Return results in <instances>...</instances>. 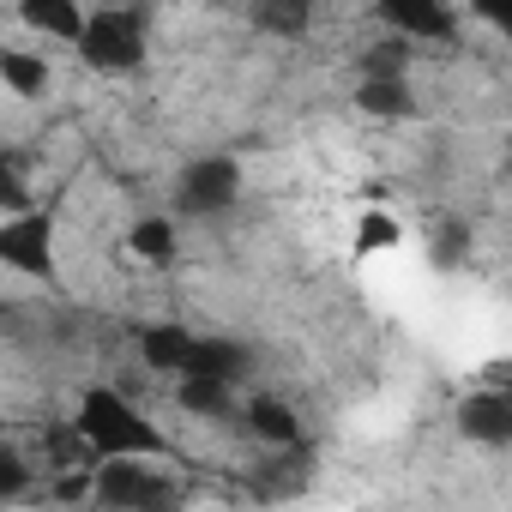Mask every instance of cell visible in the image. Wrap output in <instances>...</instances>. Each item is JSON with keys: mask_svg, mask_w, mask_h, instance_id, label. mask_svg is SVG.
<instances>
[{"mask_svg": "<svg viewBox=\"0 0 512 512\" xmlns=\"http://www.w3.org/2000/svg\"><path fill=\"white\" fill-rule=\"evenodd\" d=\"M356 247H362V253H386V247H398V223H392L386 211H368L362 229H356Z\"/></svg>", "mask_w": 512, "mask_h": 512, "instance_id": "d6986e66", "label": "cell"}, {"mask_svg": "<svg viewBox=\"0 0 512 512\" xmlns=\"http://www.w3.org/2000/svg\"><path fill=\"white\" fill-rule=\"evenodd\" d=\"M380 19L404 37V43H446L458 31V13L440 7V0H386Z\"/></svg>", "mask_w": 512, "mask_h": 512, "instance_id": "8992f818", "label": "cell"}, {"mask_svg": "<svg viewBox=\"0 0 512 512\" xmlns=\"http://www.w3.org/2000/svg\"><path fill=\"white\" fill-rule=\"evenodd\" d=\"M73 434L85 440V452L97 458H157L169 440L157 434V422L115 386H85L79 410H73Z\"/></svg>", "mask_w": 512, "mask_h": 512, "instance_id": "6da1fadb", "label": "cell"}, {"mask_svg": "<svg viewBox=\"0 0 512 512\" xmlns=\"http://www.w3.org/2000/svg\"><path fill=\"white\" fill-rule=\"evenodd\" d=\"M241 422H247L253 440H266L272 452H296V446H308V440H302V416H296L284 398H272V392H253V398L241 404Z\"/></svg>", "mask_w": 512, "mask_h": 512, "instance_id": "52a82bcc", "label": "cell"}, {"mask_svg": "<svg viewBox=\"0 0 512 512\" xmlns=\"http://www.w3.org/2000/svg\"><path fill=\"white\" fill-rule=\"evenodd\" d=\"M241 199V163L211 151V157H193L175 181V211L181 217H217Z\"/></svg>", "mask_w": 512, "mask_h": 512, "instance_id": "277c9868", "label": "cell"}, {"mask_svg": "<svg viewBox=\"0 0 512 512\" xmlns=\"http://www.w3.org/2000/svg\"><path fill=\"white\" fill-rule=\"evenodd\" d=\"M0 308H7V302H0Z\"/></svg>", "mask_w": 512, "mask_h": 512, "instance_id": "603a6c76", "label": "cell"}, {"mask_svg": "<svg viewBox=\"0 0 512 512\" xmlns=\"http://www.w3.org/2000/svg\"><path fill=\"white\" fill-rule=\"evenodd\" d=\"M193 338H199V332H187V326H145L139 356H145V368H157V374H187Z\"/></svg>", "mask_w": 512, "mask_h": 512, "instance_id": "9c48e42d", "label": "cell"}, {"mask_svg": "<svg viewBox=\"0 0 512 512\" xmlns=\"http://www.w3.org/2000/svg\"><path fill=\"white\" fill-rule=\"evenodd\" d=\"M278 458H284V464H266V470H260V494H266V500H290V494H302V476H308V464H314L308 446L278 452Z\"/></svg>", "mask_w": 512, "mask_h": 512, "instance_id": "5bb4252c", "label": "cell"}, {"mask_svg": "<svg viewBox=\"0 0 512 512\" xmlns=\"http://www.w3.org/2000/svg\"><path fill=\"white\" fill-rule=\"evenodd\" d=\"M253 19H260L266 31H302L308 25V7H260Z\"/></svg>", "mask_w": 512, "mask_h": 512, "instance_id": "44dd1931", "label": "cell"}, {"mask_svg": "<svg viewBox=\"0 0 512 512\" xmlns=\"http://www.w3.org/2000/svg\"><path fill=\"white\" fill-rule=\"evenodd\" d=\"M91 494V476L85 470H61L55 476V500H85Z\"/></svg>", "mask_w": 512, "mask_h": 512, "instance_id": "7402d4cb", "label": "cell"}, {"mask_svg": "<svg viewBox=\"0 0 512 512\" xmlns=\"http://www.w3.org/2000/svg\"><path fill=\"white\" fill-rule=\"evenodd\" d=\"M404 73H410V43H374L362 55V79H398L404 85Z\"/></svg>", "mask_w": 512, "mask_h": 512, "instance_id": "2e32d148", "label": "cell"}, {"mask_svg": "<svg viewBox=\"0 0 512 512\" xmlns=\"http://www.w3.org/2000/svg\"><path fill=\"white\" fill-rule=\"evenodd\" d=\"M49 452H55L61 470H79V464H85V440L73 434V422H67V428H49Z\"/></svg>", "mask_w": 512, "mask_h": 512, "instance_id": "ffe728a7", "label": "cell"}, {"mask_svg": "<svg viewBox=\"0 0 512 512\" xmlns=\"http://www.w3.org/2000/svg\"><path fill=\"white\" fill-rule=\"evenodd\" d=\"M356 103H362L368 115H386V121H398V115L416 109V103H410V85H398V79H362Z\"/></svg>", "mask_w": 512, "mask_h": 512, "instance_id": "9a60e30c", "label": "cell"}, {"mask_svg": "<svg viewBox=\"0 0 512 512\" xmlns=\"http://www.w3.org/2000/svg\"><path fill=\"white\" fill-rule=\"evenodd\" d=\"M175 398H181V410H193V416H211V422H229V416H241V404H235V386H217V380H181V386H175Z\"/></svg>", "mask_w": 512, "mask_h": 512, "instance_id": "7c38bea8", "label": "cell"}, {"mask_svg": "<svg viewBox=\"0 0 512 512\" xmlns=\"http://www.w3.org/2000/svg\"><path fill=\"white\" fill-rule=\"evenodd\" d=\"M127 253H139L145 266H169L175 260V223L169 217H139L127 229Z\"/></svg>", "mask_w": 512, "mask_h": 512, "instance_id": "4fadbf2b", "label": "cell"}, {"mask_svg": "<svg viewBox=\"0 0 512 512\" xmlns=\"http://www.w3.org/2000/svg\"><path fill=\"white\" fill-rule=\"evenodd\" d=\"M458 428H464V440H476V446H506V440H512V398H506L500 386L470 392V398L458 404Z\"/></svg>", "mask_w": 512, "mask_h": 512, "instance_id": "ba28073f", "label": "cell"}, {"mask_svg": "<svg viewBox=\"0 0 512 512\" xmlns=\"http://www.w3.org/2000/svg\"><path fill=\"white\" fill-rule=\"evenodd\" d=\"M91 500L109 512H169L175 482L163 470H151V458H103L91 476Z\"/></svg>", "mask_w": 512, "mask_h": 512, "instance_id": "7a4b0ae2", "label": "cell"}, {"mask_svg": "<svg viewBox=\"0 0 512 512\" xmlns=\"http://www.w3.org/2000/svg\"><path fill=\"white\" fill-rule=\"evenodd\" d=\"M19 25H31V31H43V37H55V43H79L85 13L73 7V0H25V7H19Z\"/></svg>", "mask_w": 512, "mask_h": 512, "instance_id": "30bf717a", "label": "cell"}, {"mask_svg": "<svg viewBox=\"0 0 512 512\" xmlns=\"http://www.w3.org/2000/svg\"><path fill=\"white\" fill-rule=\"evenodd\" d=\"M25 488H31V464H25V452L0 440V500H19Z\"/></svg>", "mask_w": 512, "mask_h": 512, "instance_id": "e0dca14e", "label": "cell"}, {"mask_svg": "<svg viewBox=\"0 0 512 512\" xmlns=\"http://www.w3.org/2000/svg\"><path fill=\"white\" fill-rule=\"evenodd\" d=\"M0 211H7V217L31 211V187H25V175H19L13 157H0Z\"/></svg>", "mask_w": 512, "mask_h": 512, "instance_id": "ac0fdd59", "label": "cell"}, {"mask_svg": "<svg viewBox=\"0 0 512 512\" xmlns=\"http://www.w3.org/2000/svg\"><path fill=\"white\" fill-rule=\"evenodd\" d=\"M0 266L19 278H37V284H55V217L19 211L0 223Z\"/></svg>", "mask_w": 512, "mask_h": 512, "instance_id": "5b68a950", "label": "cell"}, {"mask_svg": "<svg viewBox=\"0 0 512 512\" xmlns=\"http://www.w3.org/2000/svg\"><path fill=\"white\" fill-rule=\"evenodd\" d=\"M85 55V67L97 73H133L145 61V13H127V7H97L85 13V31L73 43Z\"/></svg>", "mask_w": 512, "mask_h": 512, "instance_id": "3957f363", "label": "cell"}, {"mask_svg": "<svg viewBox=\"0 0 512 512\" xmlns=\"http://www.w3.org/2000/svg\"><path fill=\"white\" fill-rule=\"evenodd\" d=\"M0 85L13 97H43L49 91V61L37 49H0Z\"/></svg>", "mask_w": 512, "mask_h": 512, "instance_id": "8fae6325", "label": "cell"}]
</instances>
